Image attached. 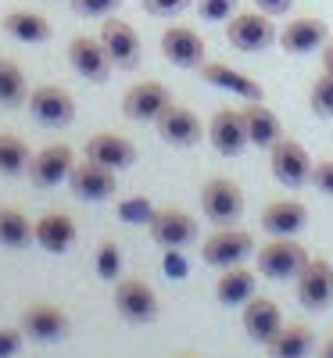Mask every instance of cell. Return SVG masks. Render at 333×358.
<instances>
[{
	"label": "cell",
	"instance_id": "obj_21",
	"mask_svg": "<svg viewBox=\"0 0 333 358\" xmlns=\"http://www.w3.org/2000/svg\"><path fill=\"white\" fill-rule=\"evenodd\" d=\"M240 322H244V334L255 341V344H269L272 337H276L280 330H283V312H280V305L276 301H269V297H251V301L244 305V312H240Z\"/></svg>",
	"mask_w": 333,
	"mask_h": 358
},
{
	"label": "cell",
	"instance_id": "obj_41",
	"mask_svg": "<svg viewBox=\"0 0 333 358\" xmlns=\"http://www.w3.org/2000/svg\"><path fill=\"white\" fill-rule=\"evenodd\" d=\"M319 358H333V337H330V341L319 348Z\"/></svg>",
	"mask_w": 333,
	"mask_h": 358
},
{
	"label": "cell",
	"instance_id": "obj_23",
	"mask_svg": "<svg viewBox=\"0 0 333 358\" xmlns=\"http://www.w3.org/2000/svg\"><path fill=\"white\" fill-rule=\"evenodd\" d=\"M258 222L269 236H294L309 226V208L301 201H269Z\"/></svg>",
	"mask_w": 333,
	"mask_h": 358
},
{
	"label": "cell",
	"instance_id": "obj_27",
	"mask_svg": "<svg viewBox=\"0 0 333 358\" xmlns=\"http://www.w3.org/2000/svg\"><path fill=\"white\" fill-rule=\"evenodd\" d=\"M240 111H244V126H248V140H251V147H265V151H269V147L283 136V126H280L276 111L265 108L262 101H248Z\"/></svg>",
	"mask_w": 333,
	"mask_h": 358
},
{
	"label": "cell",
	"instance_id": "obj_6",
	"mask_svg": "<svg viewBox=\"0 0 333 358\" xmlns=\"http://www.w3.org/2000/svg\"><path fill=\"white\" fill-rule=\"evenodd\" d=\"M201 208L211 222L219 226H233L240 215H244V190H240L233 179L226 176H211L201 187Z\"/></svg>",
	"mask_w": 333,
	"mask_h": 358
},
{
	"label": "cell",
	"instance_id": "obj_28",
	"mask_svg": "<svg viewBox=\"0 0 333 358\" xmlns=\"http://www.w3.org/2000/svg\"><path fill=\"white\" fill-rule=\"evenodd\" d=\"M316 348V334L305 322H283V330L265 344L269 358H309Z\"/></svg>",
	"mask_w": 333,
	"mask_h": 358
},
{
	"label": "cell",
	"instance_id": "obj_12",
	"mask_svg": "<svg viewBox=\"0 0 333 358\" xmlns=\"http://www.w3.org/2000/svg\"><path fill=\"white\" fill-rule=\"evenodd\" d=\"M97 36H101V43H104V50H108L115 69H136L140 65V50L143 47H140V36H136V29L129 22L108 15Z\"/></svg>",
	"mask_w": 333,
	"mask_h": 358
},
{
	"label": "cell",
	"instance_id": "obj_3",
	"mask_svg": "<svg viewBox=\"0 0 333 358\" xmlns=\"http://www.w3.org/2000/svg\"><path fill=\"white\" fill-rule=\"evenodd\" d=\"M115 312L122 315L126 322H136V326H147V322H155L158 319V294L155 287H150L147 280L140 276H122V280H115Z\"/></svg>",
	"mask_w": 333,
	"mask_h": 358
},
{
	"label": "cell",
	"instance_id": "obj_16",
	"mask_svg": "<svg viewBox=\"0 0 333 358\" xmlns=\"http://www.w3.org/2000/svg\"><path fill=\"white\" fill-rule=\"evenodd\" d=\"M276 43L287 50V54H312V50H323L330 43V25L323 18H312V15H301V18H290Z\"/></svg>",
	"mask_w": 333,
	"mask_h": 358
},
{
	"label": "cell",
	"instance_id": "obj_11",
	"mask_svg": "<svg viewBox=\"0 0 333 358\" xmlns=\"http://www.w3.org/2000/svg\"><path fill=\"white\" fill-rule=\"evenodd\" d=\"M208 143L215 147L219 155L233 158L244 155V147H251L248 140V126H244V111L240 108H219L208 122Z\"/></svg>",
	"mask_w": 333,
	"mask_h": 358
},
{
	"label": "cell",
	"instance_id": "obj_25",
	"mask_svg": "<svg viewBox=\"0 0 333 358\" xmlns=\"http://www.w3.org/2000/svg\"><path fill=\"white\" fill-rule=\"evenodd\" d=\"M0 29L18 40V43H29V47H40L54 36V25L40 15V11H8L4 18H0Z\"/></svg>",
	"mask_w": 333,
	"mask_h": 358
},
{
	"label": "cell",
	"instance_id": "obj_32",
	"mask_svg": "<svg viewBox=\"0 0 333 358\" xmlns=\"http://www.w3.org/2000/svg\"><path fill=\"white\" fill-rule=\"evenodd\" d=\"M309 108L319 115V118H333V76L323 72L312 90H309Z\"/></svg>",
	"mask_w": 333,
	"mask_h": 358
},
{
	"label": "cell",
	"instance_id": "obj_31",
	"mask_svg": "<svg viewBox=\"0 0 333 358\" xmlns=\"http://www.w3.org/2000/svg\"><path fill=\"white\" fill-rule=\"evenodd\" d=\"M29 143L18 133H0V176H25L29 172Z\"/></svg>",
	"mask_w": 333,
	"mask_h": 358
},
{
	"label": "cell",
	"instance_id": "obj_18",
	"mask_svg": "<svg viewBox=\"0 0 333 358\" xmlns=\"http://www.w3.org/2000/svg\"><path fill=\"white\" fill-rule=\"evenodd\" d=\"M155 129H158V136H162L169 147H194V143H201V136H204L201 118H197L190 108L176 104V101L158 115Z\"/></svg>",
	"mask_w": 333,
	"mask_h": 358
},
{
	"label": "cell",
	"instance_id": "obj_15",
	"mask_svg": "<svg viewBox=\"0 0 333 358\" xmlns=\"http://www.w3.org/2000/svg\"><path fill=\"white\" fill-rule=\"evenodd\" d=\"M162 54L165 62H172L176 69H201L204 65V36L190 25H169L162 33Z\"/></svg>",
	"mask_w": 333,
	"mask_h": 358
},
{
	"label": "cell",
	"instance_id": "obj_40",
	"mask_svg": "<svg viewBox=\"0 0 333 358\" xmlns=\"http://www.w3.org/2000/svg\"><path fill=\"white\" fill-rule=\"evenodd\" d=\"M319 62H323V72H330V76H333V40L319 50Z\"/></svg>",
	"mask_w": 333,
	"mask_h": 358
},
{
	"label": "cell",
	"instance_id": "obj_36",
	"mask_svg": "<svg viewBox=\"0 0 333 358\" xmlns=\"http://www.w3.org/2000/svg\"><path fill=\"white\" fill-rule=\"evenodd\" d=\"M143 11L147 15H155V18H176V15H183L194 0H140Z\"/></svg>",
	"mask_w": 333,
	"mask_h": 358
},
{
	"label": "cell",
	"instance_id": "obj_26",
	"mask_svg": "<svg viewBox=\"0 0 333 358\" xmlns=\"http://www.w3.org/2000/svg\"><path fill=\"white\" fill-rule=\"evenodd\" d=\"M255 287H258L255 268H248V265H229V268H222V273H219L215 297H219V305H240V308H244L251 297H255Z\"/></svg>",
	"mask_w": 333,
	"mask_h": 358
},
{
	"label": "cell",
	"instance_id": "obj_29",
	"mask_svg": "<svg viewBox=\"0 0 333 358\" xmlns=\"http://www.w3.org/2000/svg\"><path fill=\"white\" fill-rule=\"evenodd\" d=\"M29 244H36V229L29 222L18 208H0V248H11V251H22Z\"/></svg>",
	"mask_w": 333,
	"mask_h": 358
},
{
	"label": "cell",
	"instance_id": "obj_35",
	"mask_svg": "<svg viewBox=\"0 0 333 358\" xmlns=\"http://www.w3.org/2000/svg\"><path fill=\"white\" fill-rule=\"evenodd\" d=\"M197 15L204 22H229L236 15V0H197Z\"/></svg>",
	"mask_w": 333,
	"mask_h": 358
},
{
	"label": "cell",
	"instance_id": "obj_17",
	"mask_svg": "<svg viewBox=\"0 0 333 358\" xmlns=\"http://www.w3.org/2000/svg\"><path fill=\"white\" fill-rule=\"evenodd\" d=\"M69 190L79 197V201H108L115 190H118V179H115V169H104L97 162H76L72 176H69Z\"/></svg>",
	"mask_w": 333,
	"mask_h": 358
},
{
	"label": "cell",
	"instance_id": "obj_30",
	"mask_svg": "<svg viewBox=\"0 0 333 358\" xmlns=\"http://www.w3.org/2000/svg\"><path fill=\"white\" fill-rule=\"evenodd\" d=\"M29 104V83L11 57H0V108H22Z\"/></svg>",
	"mask_w": 333,
	"mask_h": 358
},
{
	"label": "cell",
	"instance_id": "obj_4",
	"mask_svg": "<svg viewBox=\"0 0 333 358\" xmlns=\"http://www.w3.org/2000/svg\"><path fill=\"white\" fill-rule=\"evenodd\" d=\"M147 229H150V241L165 251H183L197 241V219L190 212H183V208H176V204L155 208Z\"/></svg>",
	"mask_w": 333,
	"mask_h": 358
},
{
	"label": "cell",
	"instance_id": "obj_19",
	"mask_svg": "<svg viewBox=\"0 0 333 358\" xmlns=\"http://www.w3.org/2000/svg\"><path fill=\"white\" fill-rule=\"evenodd\" d=\"M83 158L97 162V165H104V169L122 172V169H129V165L136 162V143H133L129 136H122V133H94V136L86 140Z\"/></svg>",
	"mask_w": 333,
	"mask_h": 358
},
{
	"label": "cell",
	"instance_id": "obj_39",
	"mask_svg": "<svg viewBox=\"0 0 333 358\" xmlns=\"http://www.w3.org/2000/svg\"><path fill=\"white\" fill-rule=\"evenodd\" d=\"M255 8L276 18V15H287V11L294 8V0H255Z\"/></svg>",
	"mask_w": 333,
	"mask_h": 358
},
{
	"label": "cell",
	"instance_id": "obj_10",
	"mask_svg": "<svg viewBox=\"0 0 333 358\" xmlns=\"http://www.w3.org/2000/svg\"><path fill=\"white\" fill-rule=\"evenodd\" d=\"M294 290H297V301L309 312L326 308L333 301V265L326 258H309V265L294 280Z\"/></svg>",
	"mask_w": 333,
	"mask_h": 358
},
{
	"label": "cell",
	"instance_id": "obj_1",
	"mask_svg": "<svg viewBox=\"0 0 333 358\" xmlns=\"http://www.w3.org/2000/svg\"><path fill=\"white\" fill-rule=\"evenodd\" d=\"M255 262H258V276L287 283V280H297V273L309 265V251L294 236H272L269 244L255 251Z\"/></svg>",
	"mask_w": 333,
	"mask_h": 358
},
{
	"label": "cell",
	"instance_id": "obj_2",
	"mask_svg": "<svg viewBox=\"0 0 333 358\" xmlns=\"http://www.w3.org/2000/svg\"><path fill=\"white\" fill-rule=\"evenodd\" d=\"M276 36H280V29L272 25V15L265 11H236L226 25V40L240 54H258L276 43Z\"/></svg>",
	"mask_w": 333,
	"mask_h": 358
},
{
	"label": "cell",
	"instance_id": "obj_38",
	"mask_svg": "<svg viewBox=\"0 0 333 358\" xmlns=\"http://www.w3.org/2000/svg\"><path fill=\"white\" fill-rule=\"evenodd\" d=\"M22 326H0V358H15L22 351Z\"/></svg>",
	"mask_w": 333,
	"mask_h": 358
},
{
	"label": "cell",
	"instance_id": "obj_7",
	"mask_svg": "<svg viewBox=\"0 0 333 358\" xmlns=\"http://www.w3.org/2000/svg\"><path fill=\"white\" fill-rule=\"evenodd\" d=\"M312 165L316 162L309 158V151L297 140H290V136H280L276 143L269 147V169H272V176H276L283 187H305L312 179Z\"/></svg>",
	"mask_w": 333,
	"mask_h": 358
},
{
	"label": "cell",
	"instance_id": "obj_8",
	"mask_svg": "<svg viewBox=\"0 0 333 358\" xmlns=\"http://www.w3.org/2000/svg\"><path fill=\"white\" fill-rule=\"evenodd\" d=\"M255 255V241L251 233L244 229H233V226H222L208 236L201 244V258L215 268H229V265H244L248 258Z\"/></svg>",
	"mask_w": 333,
	"mask_h": 358
},
{
	"label": "cell",
	"instance_id": "obj_13",
	"mask_svg": "<svg viewBox=\"0 0 333 358\" xmlns=\"http://www.w3.org/2000/svg\"><path fill=\"white\" fill-rule=\"evenodd\" d=\"M172 104V94L169 86L158 83V79H143V83H133L122 97V111L133 118V122H158V115Z\"/></svg>",
	"mask_w": 333,
	"mask_h": 358
},
{
	"label": "cell",
	"instance_id": "obj_9",
	"mask_svg": "<svg viewBox=\"0 0 333 358\" xmlns=\"http://www.w3.org/2000/svg\"><path fill=\"white\" fill-rule=\"evenodd\" d=\"M76 169V151L69 143H47L33 155L29 162V179H33L36 187H57V183H69V176Z\"/></svg>",
	"mask_w": 333,
	"mask_h": 358
},
{
	"label": "cell",
	"instance_id": "obj_24",
	"mask_svg": "<svg viewBox=\"0 0 333 358\" xmlns=\"http://www.w3.org/2000/svg\"><path fill=\"white\" fill-rule=\"evenodd\" d=\"M33 229H36V244L43 251H50V255H65L76 244V236H79L76 219L69 212H47V215H40L33 222Z\"/></svg>",
	"mask_w": 333,
	"mask_h": 358
},
{
	"label": "cell",
	"instance_id": "obj_20",
	"mask_svg": "<svg viewBox=\"0 0 333 358\" xmlns=\"http://www.w3.org/2000/svg\"><path fill=\"white\" fill-rule=\"evenodd\" d=\"M22 334L36 344H54L69 334V312L57 305H29L22 312Z\"/></svg>",
	"mask_w": 333,
	"mask_h": 358
},
{
	"label": "cell",
	"instance_id": "obj_33",
	"mask_svg": "<svg viewBox=\"0 0 333 358\" xmlns=\"http://www.w3.org/2000/svg\"><path fill=\"white\" fill-rule=\"evenodd\" d=\"M97 276L101 280H118V273H122V251H118V244L115 241H104L101 248H97Z\"/></svg>",
	"mask_w": 333,
	"mask_h": 358
},
{
	"label": "cell",
	"instance_id": "obj_42",
	"mask_svg": "<svg viewBox=\"0 0 333 358\" xmlns=\"http://www.w3.org/2000/svg\"><path fill=\"white\" fill-rule=\"evenodd\" d=\"M179 358H197V355H179Z\"/></svg>",
	"mask_w": 333,
	"mask_h": 358
},
{
	"label": "cell",
	"instance_id": "obj_22",
	"mask_svg": "<svg viewBox=\"0 0 333 358\" xmlns=\"http://www.w3.org/2000/svg\"><path fill=\"white\" fill-rule=\"evenodd\" d=\"M201 79H204L208 86L226 90V94H236V97H244V101H262V97H265V90H262L258 79H251L248 72L229 69L226 62H204V65H201Z\"/></svg>",
	"mask_w": 333,
	"mask_h": 358
},
{
	"label": "cell",
	"instance_id": "obj_5",
	"mask_svg": "<svg viewBox=\"0 0 333 358\" xmlns=\"http://www.w3.org/2000/svg\"><path fill=\"white\" fill-rule=\"evenodd\" d=\"M29 115H33L40 126H50V129L72 126L76 97L69 94L65 86H57V83H40V86L29 90Z\"/></svg>",
	"mask_w": 333,
	"mask_h": 358
},
{
	"label": "cell",
	"instance_id": "obj_34",
	"mask_svg": "<svg viewBox=\"0 0 333 358\" xmlns=\"http://www.w3.org/2000/svg\"><path fill=\"white\" fill-rule=\"evenodd\" d=\"M69 8L79 18H108L122 8V0H69Z\"/></svg>",
	"mask_w": 333,
	"mask_h": 358
},
{
	"label": "cell",
	"instance_id": "obj_14",
	"mask_svg": "<svg viewBox=\"0 0 333 358\" xmlns=\"http://www.w3.org/2000/svg\"><path fill=\"white\" fill-rule=\"evenodd\" d=\"M69 65L86 83H108V76L115 69L108 50H104V43H101V36H72V43H69Z\"/></svg>",
	"mask_w": 333,
	"mask_h": 358
},
{
	"label": "cell",
	"instance_id": "obj_37",
	"mask_svg": "<svg viewBox=\"0 0 333 358\" xmlns=\"http://www.w3.org/2000/svg\"><path fill=\"white\" fill-rule=\"evenodd\" d=\"M309 183H312L319 194L333 197V158H323V162L312 165V179H309Z\"/></svg>",
	"mask_w": 333,
	"mask_h": 358
}]
</instances>
